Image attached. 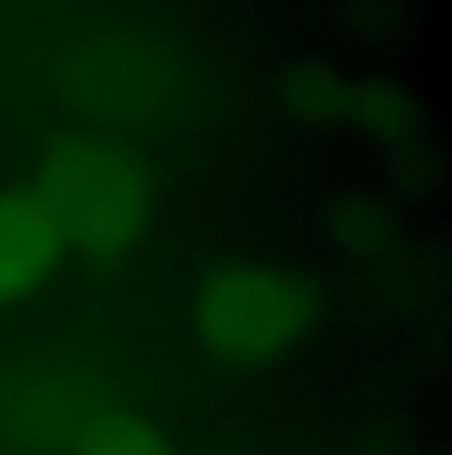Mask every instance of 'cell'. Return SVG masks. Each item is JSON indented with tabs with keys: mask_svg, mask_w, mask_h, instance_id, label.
<instances>
[{
	"mask_svg": "<svg viewBox=\"0 0 452 455\" xmlns=\"http://www.w3.org/2000/svg\"><path fill=\"white\" fill-rule=\"evenodd\" d=\"M68 246L32 187L0 195V309L28 301L60 274Z\"/></svg>",
	"mask_w": 452,
	"mask_h": 455,
	"instance_id": "8992f818",
	"label": "cell"
},
{
	"mask_svg": "<svg viewBox=\"0 0 452 455\" xmlns=\"http://www.w3.org/2000/svg\"><path fill=\"white\" fill-rule=\"evenodd\" d=\"M318 313L314 285L274 261H214L198 274L190 293L195 345L226 369H262L282 361L314 332Z\"/></svg>",
	"mask_w": 452,
	"mask_h": 455,
	"instance_id": "3957f363",
	"label": "cell"
},
{
	"mask_svg": "<svg viewBox=\"0 0 452 455\" xmlns=\"http://www.w3.org/2000/svg\"><path fill=\"white\" fill-rule=\"evenodd\" d=\"M187 52L151 24H111L68 40L52 64L56 95L95 131L147 127L179 108Z\"/></svg>",
	"mask_w": 452,
	"mask_h": 455,
	"instance_id": "7a4b0ae2",
	"label": "cell"
},
{
	"mask_svg": "<svg viewBox=\"0 0 452 455\" xmlns=\"http://www.w3.org/2000/svg\"><path fill=\"white\" fill-rule=\"evenodd\" d=\"M116 388L100 369L76 361L0 364V451L8 455H68L100 412L116 408Z\"/></svg>",
	"mask_w": 452,
	"mask_h": 455,
	"instance_id": "277c9868",
	"label": "cell"
},
{
	"mask_svg": "<svg viewBox=\"0 0 452 455\" xmlns=\"http://www.w3.org/2000/svg\"><path fill=\"white\" fill-rule=\"evenodd\" d=\"M32 195L44 203L68 253L103 269L143 242L155 174L124 135L72 127L40 151Z\"/></svg>",
	"mask_w": 452,
	"mask_h": 455,
	"instance_id": "6da1fadb",
	"label": "cell"
},
{
	"mask_svg": "<svg viewBox=\"0 0 452 455\" xmlns=\"http://www.w3.org/2000/svg\"><path fill=\"white\" fill-rule=\"evenodd\" d=\"M286 108L302 119L361 124L381 139H401L413 131V100L385 80H350L321 64H302L282 80Z\"/></svg>",
	"mask_w": 452,
	"mask_h": 455,
	"instance_id": "5b68a950",
	"label": "cell"
},
{
	"mask_svg": "<svg viewBox=\"0 0 452 455\" xmlns=\"http://www.w3.org/2000/svg\"><path fill=\"white\" fill-rule=\"evenodd\" d=\"M68 455H175V448L155 424L116 404L84 427Z\"/></svg>",
	"mask_w": 452,
	"mask_h": 455,
	"instance_id": "52a82bcc",
	"label": "cell"
}]
</instances>
